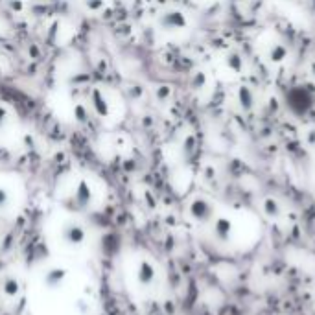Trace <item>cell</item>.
<instances>
[{"label": "cell", "instance_id": "cell-1", "mask_svg": "<svg viewBox=\"0 0 315 315\" xmlns=\"http://www.w3.org/2000/svg\"><path fill=\"white\" fill-rule=\"evenodd\" d=\"M50 240L59 253H78L83 251L89 243V230L79 219L68 214L54 223Z\"/></svg>", "mask_w": 315, "mask_h": 315}, {"label": "cell", "instance_id": "cell-2", "mask_svg": "<svg viewBox=\"0 0 315 315\" xmlns=\"http://www.w3.org/2000/svg\"><path fill=\"white\" fill-rule=\"evenodd\" d=\"M61 203L65 206L68 214H83L89 212L96 205V192L91 181H87L85 177H76L63 192Z\"/></svg>", "mask_w": 315, "mask_h": 315}, {"label": "cell", "instance_id": "cell-3", "mask_svg": "<svg viewBox=\"0 0 315 315\" xmlns=\"http://www.w3.org/2000/svg\"><path fill=\"white\" fill-rule=\"evenodd\" d=\"M126 277H128V284L135 291H148L157 284L158 269L150 256L137 255L131 256L126 267Z\"/></svg>", "mask_w": 315, "mask_h": 315}, {"label": "cell", "instance_id": "cell-4", "mask_svg": "<svg viewBox=\"0 0 315 315\" xmlns=\"http://www.w3.org/2000/svg\"><path fill=\"white\" fill-rule=\"evenodd\" d=\"M22 293H24V288H22V282L17 275H13V273H2L0 275V297L4 301L17 303V301H20Z\"/></svg>", "mask_w": 315, "mask_h": 315}, {"label": "cell", "instance_id": "cell-5", "mask_svg": "<svg viewBox=\"0 0 315 315\" xmlns=\"http://www.w3.org/2000/svg\"><path fill=\"white\" fill-rule=\"evenodd\" d=\"M188 214L197 223H208L214 218V206L203 197H197L188 205Z\"/></svg>", "mask_w": 315, "mask_h": 315}, {"label": "cell", "instance_id": "cell-6", "mask_svg": "<svg viewBox=\"0 0 315 315\" xmlns=\"http://www.w3.org/2000/svg\"><path fill=\"white\" fill-rule=\"evenodd\" d=\"M17 205V194L13 190V182L0 177V214H11Z\"/></svg>", "mask_w": 315, "mask_h": 315}, {"label": "cell", "instance_id": "cell-7", "mask_svg": "<svg viewBox=\"0 0 315 315\" xmlns=\"http://www.w3.org/2000/svg\"><path fill=\"white\" fill-rule=\"evenodd\" d=\"M212 234L216 238V242L219 243H229L232 240V221L229 218H218L212 225Z\"/></svg>", "mask_w": 315, "mask_h": 315}, {"label": "cell", "instance_id": "cell-8", "mask_svg": "<svg viewBox=\"0 0 315 315\" xmlns=\"http://www.w3.org/2000/svg\"><path fill=\"white\" fill-rule=\"evenodd\" d=\"M91 102H92V109H94V113H96L98 116H107V115H109V103H107L105 96H103L100 91L92 92V94H91Z\"/></svg>", "mask_w": 315, "mask_h": 315}, {"label": "cell", "instance_id": "cell-9", "mask_svg": "<svg viewBox=\"0 0 315 315\" xmlns=\"http://www.w3.org/2000/svg\"><path fill=\"white\" fill-rule=\"evenodd\" d=\"M264 210H266L267 216H279L280 214V206L279 203L275 199H267L266 203H264Z\"/></svg>", "mask_w": 315, "mask_h": 315}, {"label": "cell", "instance_id": "cell-10", "mask_svg": "<svg viewBox=\"0 0 315 315\" xmlns=\"http://www.w3.org/2000/svg\"><path fill=\"white\" fill-rule=\"evenodd\" d=\"M7 113H6V109L4 107H0V129H4L6 128V124H7Z\"/></svg>", "mask_w": 315, "mask_h": 315}]
</instances>
